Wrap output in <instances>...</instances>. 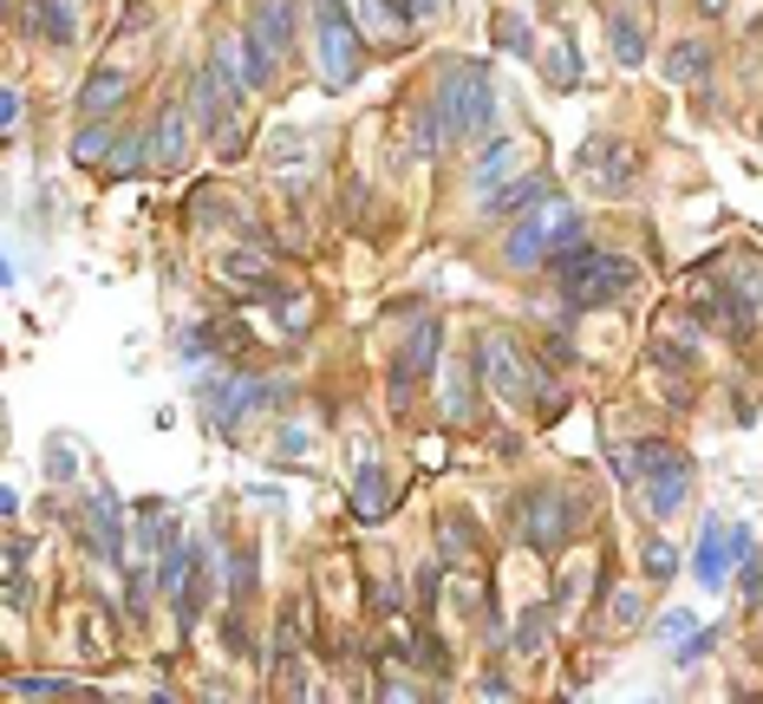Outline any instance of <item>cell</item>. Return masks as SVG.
<instances>
[{"instance_id":"6da1fadb","label":"cell","mask_w":763,"mask_h":704,"mask_svg":"<svg viewBox=\"0 0 763 704\" xmlns=\"http://www.w3.org/2000/svg\"><path fill=\"white\" fill-rule=\"evenodd\" d=\"M431 98H438V111H444V124H451V144H477V137L496 131V78H490L483 59L451 52V59L438 65Z\"/></svg>"},{"instance_id":"7a4b0ae2","label":"cell","mask_w":763,"mask_h":704,"mask_svg":"<svg viewBox=\"0 0 763 704\" xmlns=\"http://www.w3.org/2000/svg\"><path fill=\"white\" fill-rule=\"evenodd\" d=\"M509 522H516V535H522L536 555H555V548H568V542L588 529V496H575V490H562V483H529V490L509 503Z\"/></svg>"},{"instance_id":"3957f363","label":"cell","mask_w":763,"mask_h":704,"mask_svg":"<svg viewBox=\"0 0 763 704\" xmlns=\"http://www.w3.org/2000/svg\"><path fill=\"white\" fill-rule=\"evenodd\" d=\"M549 268H555V287L568 294V307H607V300H627L633 281H640L627 255H607V248H594V242L555 255Z\"/></svg>"},{"instance_id":"277c9868","label":"cell","mask_w":763,"mask_h":704,"mask_svg":"<svg viewBox=\"0 0 763 704\" xmlns=\"http://www.w3.org/2000/svg\"><path fill=\"white\" fill-rule=\"evenodd\" d=\"M189 118L196 131L216 144V157H242L248 150V131H242V91L216 72V59H202L189 72Z\"/></svg>"},{"instance_id":"5b68a950","label":"cell","mask_w":763,"mask_h":704,"mask_svg":"<svg viewBox=\"0 0 763 704\" xmlns=\"http://www.w3.org/2000/svg\"><path fill=\"white\" fill-rule=\"evenodd\" d=\"M313 52H320V85L346 91L366 72V33L346 13V0H313Z\"/></svg>"},{"instance_id":"8992f818","label":"cell","mask_w":763,"mask_h":704,"mask_svg":"<svg viewBox=\"0 0 763 704\" xmlns=\"http://www.w3.org/2000/svg\"><path fill=\"white\" fill-rule=\"evenodd\" d=\"M647 470H640V496H647V516L653 522H673L686 503H692V457L673 450L666 437H647Z\"/></svg>"},{"instance_id":"52a82bcc","label":"cell","mask_w":763,"mask_h":704,"mask_svg":"<svg viewBox=\"0 0 763 704\" xmlns=\"http://www.w3.org/2000/svg\"><path fill=\"white\" fill-rule=\"evenodd\" d=\"M477 366H483V379L496 385V398H503V405H536V398H542V379H549V372H536V366H529V353H522L509 333H483Z\"/></svg>"},{"instance_id":"ba28073f","label":"cell","mask_w":763,"mask_h":704,"mask_svg":"<svg viewBox=\"0 0 763 704\" xmlns=\"http://www.w3.org/2000/svg\"><path fill=\"white\" fill-rule=\"evenodd\" d=\"M196 398H202V418H209V431H235L248 411H261L274 392L255 379V372H222V379H196Z\"/></svg>"},{"instance_id":"9c48e42d","label":"cell","mask_w":763,"mask_h":704,"mask_svg":"<svg viewBox=\"0 0 763 704\" xmlns=\"http://www.w3.org/2000/svg\"><path fill=\"white\" fill-rule=\"evenodd\" d=\"M633 144H620V137H588L581 150H575V170L601 189V196H620V189H633Z\"/></svg>"},{"instance_id":"30bf717a","label":"cell","mask_w":763,"mask_h":704,"mask_svg":"<svg viewBox=\"0 0 763 704\" xmlns=\"http://www.w3.org/2000/svg\"><path fill=\"white\" fill-rule=\"evenodd\" d=\"M85 548L98 555V561H124V522H118V490L111 483H98L91 496H85Z\"/></svg>"},{"instance_id":"8fae6325","label":"cell","mask_w":763,"mask_h":704,"mask_svg":"<svg viewBox=\"0 0 763 704\" xmlns=\"http://www.w3.org/2000/svg\"><path fill=\"white\" fill-rule=\"evenodd\" d=\"M758 555V542H751V529H705V542H699V581L705 588H725V575L731 568H744Z\"/></svg>"},{"instance_id":"7c38bea8","label":"cell","mask_w":763,"mask_h":704,"mask_svg":"<svg viewBox=\"0 0 763 704\" xmlns=\"http://www.w3.org/2000/svg\"><path fill=\"white\" fill-rule=\"evenodd\" d=\"M216 281H222V287H235V294H255V300H274V294H281L274 261H268V255H255V242H248V248L216 255Z\"/></svg>"},{"instance_id":"4fadbf2b","label":"cell","mask_w":763,"mask_h":704,"mask_svg":"<svg viewBox=\"0 0 763 704\" xmlns=\"http://www.w3.org/2000/svg\"><path fill=\"white\" fill-rule=\"evenodd\" d=\"M189 111L183 104H163L157 118H150V170L157 176H170V170H183L189 163Z\"/></svg>"},{"instance_id":"5bb4252c","label":"cell","mask_w":763,"mask_h":704,"mask_svg":"<svg viewBox=\"0 0 763 704\" xmlns=\"http://www.w3.org/2000/svg\"><path fill=\"white\" fill-rule=\"evenodd\" d=\"M522 157H529V144H516V137H496V144L477 157V170H470V189H477V196H496L503 183H516Z\"/></svg>"},{"instance_id":"9a60e30c","label":"cell","mask_w":763,"mask_h":704,"mask_svg":"<svg viewBox=\"0 0 763 704\" xmlns=\"http://www.w3.org/2000/svg\"><path fill=\"white\" fill-rule=\"evenodd\" d=\"M248 33H261L281 59L294 52V33H300V0H255L248 7Z\"/></svg>"},{"instance_id":"2e32d148","label":"cell","mask_w":763,"mask_h":704,"mask_svg":"<svg viewBox=\"0 0 763 704\" xmlns=\"http://www.w3.org/2000/svg\"><path fill=\"white\" fill-rule=\"evenodd\" d=\"M385 509H392V483H385L379 457L366 450V457L353 464V516H359V522H385Z\"/></svg>"},{"instance_id":"e0dca14e","label":"cell","mask_w":763,"mask_h":704,"mask_svg":"<svg viewBox=\"0 0 763 704\" xmlns=\"http://www.w3.org/2000/svg\"><path fill=\"white\" fill-rule=\"evenodd\" d=\"M124 98H131V72H118V65H98V72L78 85V118H111Z\"/></svg>"},{"instance_id":"ac0fdd59","label":"cell","mask_w":763,"mask_h":704,"mask_svg":"<svg viewBox=\"0 0 763 704\" xmlns=\"http://www.w3.org/2000/svg\"><path fill=\"white\" fill-rule=\"evenodd\" d=\"M607 46H614L620 72H633L647 59V20H640V7H614L607 13Z\"/></svg>"},{"instance_id":"d6986e66","label":"cell","mask_w":763,"mask_h":704,"mask_svg":"<svg viewBox=\"0 0 763 704\" xmlns=\"http://www.w3.org/2000/svg\"><path fill=\"white\" fill-rule=\"evenodd\" d=\"M405 144H411L418 157H438V150L451 144V124H444L438 98H424V104H411V111H405Z\"/></svg>"},{"instance_id":"ffe728a7","label":"cell","mask_w":763,"mask_h":704,"mask_svg":"<svg viewBox=\"0 0 763 704\" xmlns=\"http://www.w3.org/2000/svg\"><path fill=\"white\" fill-rule=\"evenodd\" d=\"M477 379H483V366H451L444 372V418L451 424H470L477 418Z\"/></svg>"},{"instance_id":"44dd1931","label":"cell","mask_w":763,"mask_h":704,"mask_svg":"<svg viewBox=\"0 0 763 704\" xmlns=\"http://www.w3.org/2000/svg\"><path fill=\"white\" fill-rule=\"evenodd\" d=\"M438 346H444V326H438V320H418V326H411V339H405V353H398V372L424 379V372L438 366Z\"/></svg>"},{"instance_id":"7402d4cb","label":"cell","mask_w":763,"mask_h":704,"mask_svg":"<svg viewBox=\"0 0 763 704\" xmlns=\"http://www.w3.org/2000/svg\"><path fill=\"white\" fill-rule=\"evenodd\" d=\"M705 72H712V46L705 39H679L673 59H666V78L673 85H705Z\"/></svg>"},{"instance_id":"603a6c76","label":"cell","mask_w":763,"mask_h":704,"mask_svg":"<svg viewBox=\"0 0 763 704\" xmlns=\"http://www.w3.org/2000/svg\"><path fill=\"white\" fill-rule=\"evenodd\" d=\"M542 196H549L542 176H516V183H503L496 196H483V209H490V215H522V209H536Z\"/></svg>"},{"instance_id":"cb8c5ba5","label":"cell","mask_w":763,"mask_h":704,"mask_svg":"<svg viewBox=\"0 0 763 704\" xmlns=\"http://www.w3.org/2000/svg\"><path fill=\"white\" fill-rule=\"evenodd\" d=\"M542 72H549V85H555V91H575V85H581V52H575V39H549Z\"/></svg>"},{"instance_id":"d4e9b609","label":"cell","mask_w":763,"mask_h":704,"mask_svg":"<svg viewBox=\"0 0 763 704\" xmlns=\"http://www.w3.org/2000/svg\"><path fill=\"white\" fill-rule=\"evenodd\" d=\"M104 170H111V176H144V170H150V124H144V131H131L124 144H111Z\"/></svg>"},{"instance_id":"484cf974","label":"cell","mask_w":763,"mask_h":704,"mask_svg":"<svg viewBox=\"0 0 763 704\" xmlns=\"http://www.w3.org/2000/svg\"><path fill=\"white\" fill-rule=\"evenodd\" d=\"M104 157H111V118H85V131L72 137V163L91 170V163H104Z\"/></svg>"},{"instance_id":"4316f807","label":"cell","mask_w":763,"mask_h":704,"mask_svg":"<svg viewBox=\"0 0 763 704\" xmlns=\"http://www.w3.org/2000/svg\"><path fill=\"white\" fill-rule=\"evenodd\" d=\"M496 46L516 52V59H529V52H536V26H529V13L503 7V13H496Z\"/></svg>"},{"instance_id":"83f0119b","label":"cell","mask_w":763,"mask_h":704,"mask_svg":"<svg viewBox=\"0 0 763 704\" xmlns=\"http://www.w3.org/2000/svg\"><path fill=\"white\" fill-rule=\"evenodd\" d=\"M438 548H444V561L457 568V561L477 555V529H470L464 516H438Z\"/></svg>"},{"instance_id":"f1b7e54d","label":"cell","mask_w":763,"mask_h":704,"mask_svg":"<svg viewBox=\"0 0 763 704\" xmlns=\"http://www.w3.org/2000/svg\"><path fill=\"white\" fill-rule=\"evenodd\" d=\"M725 281H731V294L751 307V320H763V261H758V255H744V261H738Z\"/></svg>"},{"instance_id":"f546056e","label":"cell","mask_w":763,"mask_h":704,"mask_svg":"<svg viewBox=\"0 0 763 704\" xmlns=\"http://www.w3.org/2000/svg\"><path fill=\"white\" fill-rule=\"evenodd\" d=\"M33 13H39V33H46L52 46H72V39H78V20H72V0H39Z\"/></svg>"},{"instance_id":"4dcf8cb0","label":"cell","mask_w":763,"mask_h":704,"mask_svg":"<svg viewBox=\"0 0 763 704\" xmlns=\"http://www.w3.org/2000/svg\"><path fill=\"white\" fill-rule=\"evenodd\" d=\"M509 646H516L522 659H536V653L549 646V607H529V614L516 620V640H509Z\"/></svg>"},{"instance_id":"1f68e13d","label":"cell","mask_w":763,"mask_h":704,"mask_svg":"<svg viewBox=\"0 0 763 704\" xmlns=\"http://www.w3.org/2000/svg\"><path fill=\"white\" fill-rule=\"evenodd\" d=\"M294 653H300V607L287 601V607H281V627H274V653H268V666L281 672V666H287Z\"/></svg>"},{"instance_id":"d6a6232c","label":"cell","mask_w":763,"mask_h":704,"mask_svg":"<svg viewBox=\"0 0 763 704\" xmlns=\"http://www.w3.org/2000/svg\"><path fill=\"white\" fill-rule=\"evenodd\" d=\"M222 588H229V601H248V588H255V548H229Z\"/></svg>"},{"instance_id":"836d02e7","label":"cell","mask_w":763,"mask_h":704,"mask_svg":"<svg viewBox=\"0 0 763 704\" xmlns=\"http://www.w3.org/2000/svg\"><path fill=\"white\" fill-rule=\"evenodd\" d=\"M274 307H281V326H287L294 339H300V333L313 326V300H307V294H294V287H281V294H274Z\"/></svg>"},{"instance_id":"e575fe53","label":"cell","mask_w":763,"mask_h":704,"mask_svg":"<svg viewBox=\"0 0 763 704\" xmlns=\"http://www.w3.org/2000/svg\"><path fill=\"white\" fill-rule=\"evenodd\" d=\"M640 568H647L653 581H673V575H679V548H673L666 535H653V542L640 548Z\"/></svg>"},{"instance_id":"d590c367","label":"cell","mask_w":763,"mask_h":704,"mask_svg":"<svg viewBox=\"0 0 763 704\" xmlns=\"http://www.w3.org/2000/svg\"><path fill=\"white\" fill-rule=\"evenodd\" d=\"M216 215H229V196H222V189H196V196H189V222H196V229H216Z\"/></svg>"},{"instance_id":"8d00e7d4","label":"cell","mask_w":763,"mask_h":704,"mask_svg":"<svg viewBox=\"0 0 763 704\" xmlns=\"http://www.w3.org/2000/svg\"><path fill=\"white\" fill-rule=\"evenodd\" d=\"M72 464H78V457H72V444H65V437H52V444H46V477H52V483H65V477H72Z\"/></svg>"},{"instance_id":"74e56055","label":"cell","mask_w":763,"mask_h":704,"mask_svg":"<svg viewBox=\"0 0 763 704\" xmlns=\"http://www.w3.org/2000/svg\"><path fill=\"white\" fill-rule=\"evenodd\" d=\"M718 640H725V633H718V627H705V633H699V640H686V646H679L673 659H679V666H699V659H705V653H712Z\"/></svg>"},{"instance_id":"f35d334b","label":"cell","mask_w":763,"mask_h":704,"mask_svg":"<svg viewBox=\"0 0 763 704\" xmlns=\"http://www.w3.org/2000/svg\"><path fill=\"white\" fill-rule=\"evenodd\" d=\"M13 699H65V679H13Z\"/></svg>"},{"instance_id":"ab89813d","label":"cell","mask_w":763,"mask_h":704,"mask_svg":"<svg viewBox=\"0 0 763 704\" xmlns=\"http://www.w3.org/2000/svg\"><path fill=\"white\" fill-rule=\"evenodd\" d=\"M398 7H405V20H411V26H424V20H444V13H451V0H398Z\"/></svg>"},{"instance_id":"60d3db41","label":"cell","mask_w":763,"mask_h":704,"mask_svg":"<svg viewBox=\"0 0 763 704\" xmlns=\"http://www.w3.org/2000/svg\"><path fill=\"white\" fill-rule=\"evenodd\" d=\"M20 111H26V98H20V85H7V91H0V124L13 131V124H20Z\"/></svg>"},{"instance_id":"b9f144b4","label":"cell","mask_w":763,"mask_h":704,"mask_svg":"<svg viewBox=\"0 0 763 704\" xmlns=\"http://www.w3.org/2000/svg\"><path fill=\"white\" fill-rule=\"evenodd\" d=\"M679 633H692V614H686V607H673V614L660 620V640H679Z\"/></svg>"},{"instance_id":"7bdbcfd3","label":"cell","mask_w":763,"mask_h":704,"mask_svg":"<svg viewBox=\"0 0 763 704\" xmlns=\"http://www.w3.org/2000/svg\"><path fill=\"white\" fill-rule=\"evenodd\" d=\"M26 555H33V542H26V535H13V542H7V575H20V568H26Z\"/></svg>"},{"instance_id":"ee69618b","label":"cell","mask_w":763,"mask_h":704,"mask_svg":"<svg viewBox=\"0 0 763 704\" xmlns=\"http://www.w3.org/2000/svg\"><path fill=\"white\" fill-rule=\"evenodd\" d=\"M307 444H313V431H300V424H287V437H281V450H287V457H300Z\"/></svg>"},{"instance_id":"f6af8a7d","label":"cell","mask_w":763,"mask_h":704,"mask_svg":"<svg viewBox=\"0 0 763 704\" xmlns=\"http://www.w3.org/2000/svg\"><path fill=\"white\" fill-rule=\"evenodd\" d=\"M614 620L633 627V620H640V594H620V601H614Z\"/></svg>"},{"instance_id":"bcb514c9","label":"cell","mask_w":763,"mask_h":704,"mask_svg":"<svg viewBox=\"0 0 763 704\" xmlns=\"http://www.w3.org/2000/svg\"><path fill=\"white\" fill-rule=\"evenodd\" d=\"M738 581H744V601H758V594H763V575H758V555H751V561H744V575H738Z\"/></svg>"},{"instance_id":"7dc6e473","label":"cell","mask_w":763,"mask_h":704,"mask_svg":"<svg viewBox=\"0 0 763 704\" xmlns=\"http://www.w3.org/2000/svg\"><path fill=\"white\" fill-rule=\"evenodd\" d=\"M483 699H516V692H509V679H503V672H490V679H483Z\"/></svg>"},{"instance_id":"c3c4849f","label":"cell","mask_w":763,"mask_h":704,"mask_svg":"<svg viewBox=\"0 0 763 704\" xmlns=\"http://www.w3.org/2000/svg\"><path fill=\"white\" fill-rule=\"evenodd\" d=\"M725 7H731V0H699V13H705V20H725Z\"/></svg>"}]
</instances>
